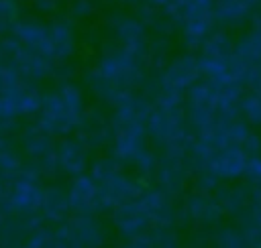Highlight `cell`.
I'll return each mask as SVG.
<instances>
[{
    "label": "cell",
    "mask_w": 261,
    "mask_h": 248,
    "mask_svg": "<svg viewBox=\"0 0 261 248\" xmlns=\"http://www.w3.org/2000/svg\"><path fill=\"white\" fill-rule=\"evenodd\" d=\"M37 96L20 83L14 89L0 94V120H14L20 114H29L37 108Z\"/></svg>",
    "instance_id": "6da1fadb"
},
{
    "label": "cell",
    "mask_w": 261,
    "mask_h": 248,
    "mask_svg": "<svg viewBox=\"0 0 261 248\" xmlns=\"http://www.w3.org/2000/svg\"><path fill=\"white\" fill-rule=\"evenodd\" d=\"M16 85H20L18 71L12 65L0 61V94L2 91H8V89H14Z\"/></svg>",
    "instance_id": "7a4b0ae2"
},
{
    "label": "cell",
    "mask_w": 261,
    "mask_h": 248,
    "mask_svg": "<svg viewBox=\"0 0 261 248\" xmlns=\"http://www.w3.org/2000/svg\"><path fill=\"white\" fill-rule=\"evenodd\" d=\"M16 18V0H0V33L12 28Z\"/></svg>",
    "instance_id": "3957f363"
}]
</instances>
